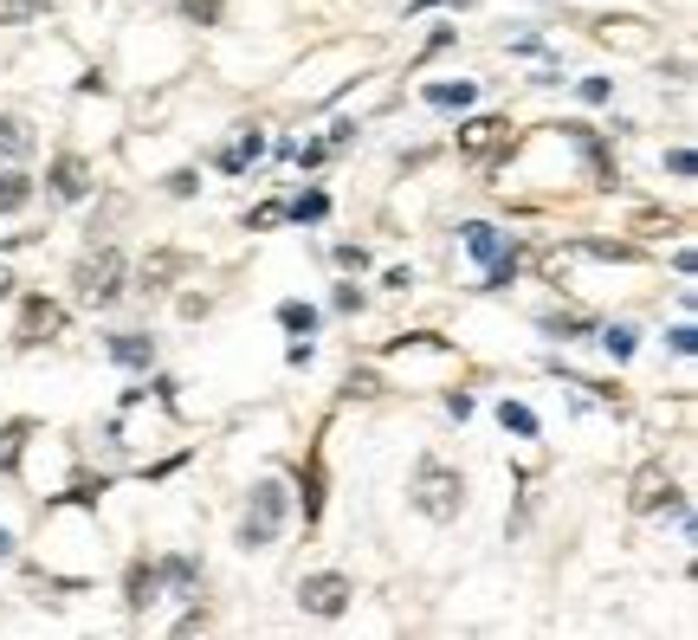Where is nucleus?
<instances>
[{
    "label": "nucleus",
    "instance_id": "1",
    "mask_svg": "<svg viewBox=\"0 0 698 640\" xmlns=\"http://www.w3.org/2000/svg\"><path fill=\"white\" fill-rule=\"evenodd\" d=\"M408 504H415L420 517H459V504H466V479L453 473V466H440V459H420L415 479H408Z\"/></svg>",
    "mask_w": 698,
    "mask_h": 640
},
{
    "label": "nucleus",
    "instance_id": "2",
    "mask_svg": "<svg viewBox=\"0 0 698 640\" xmlns=\"http://www.w3.org/2000/svg\"><path fill=\"white\" fill-rule=\"evenodd\" d=\"M284 486L279 479H259L253 486V498H246V517H240V550H266L272 537L284 531Z\"/></svg>",
    "mask_w": 698,
    "mask_h": 640
},
{
    "label": "nucleus",
    "instance_id": "3",
    "mask_svg": "<svg viewBox=\"0 0 698 640\" xmlns=\"http://www.w3.org/2000/svg\"><path fill=\"white\" fill-rule=\"evenodd\" d=\"M78 298H84V304H97V311L124 298V253H117V246H104V253L78 259Z\"/></svg>",
    "mask_w": 698,
    "mask_h": 640
},
{
    "label": "nucleus",
    "instance_id": "4",
    "mask_svg": "<svg viewBox=\"0 0 698 640\" xmlns=\"http://www.w3.org/2000/svg\"><path fill=\"white\" fill-rule=\"evenodd\" d=\"M349 595H356V582L337 575V569H324V575H304V582H298V608H304V615H317V621H337V615L349 608Z\"/></svg>",
    "mask_w": 698,
    "mask_h": 640
},
{
    "label": "nucleus",
    "instance_id": "5",
    "mask_svg": "<svg viewBox=\"0 0 698 640\" xmlns=\"http://www.w3.org/2000/svg\"><path fill=\"white\" fill-rule=\"evenodd\" d=\"M66 330V304H53V298H26L20 304V330H13V344L20 350H39V344H53Z\"/></svg>",
    "mask_w": 698,
    "mask_h": 640
},
{
    "label": "nucleus",
    "instance_id": "6",
    "mask_svg": "<svg viewBox=\"0 0 698 640\" xmlns=\"http://www.w3.org/2000/svg\"><path fill=\"white\" fill-rule=\"evenodd\" d=\"M660 504H679V486H673V473L666 466H640L633 473V486H628V511H660Z\"/></svg>",
    "mask_w": 698,
    "mask_h": 640
},
{
    "label": "nucleus",
    "instance_id": "7",
    "mask_svg": "<svg viewBox=\"0 0 698 640\" xmlns=\"http://www.w3.org/2000/svg\"><path fill=\"white\" fill-rule=\"evenodd\" d=\"M46 188H53L59 201H84V195H91V162L66 149V155H59V162L46 168Z\"/></svg>",
    "mask_w": 698,
    "mask_h": 640
},
{
    "label": "nucleus",
    "instance_id": "8",
    "mask_svg": "<svg viewBox=\"0 0 698 640\" xmlns=\"http://www.w3.org/2000/svg\"><path fill=\"white\" fill-rule=\"evenodd\" d=\"M498 142H511V124H504V117H473V124L459 130V149H466V155H486Z\"/></svg>",
    "mask_w": 698,
    "mask_h": 640
},
{
    "label": "nucleus",
    "instance_id": "9",
    "mask_svg": "<svg viewBox=\"0 0 698 640\" xmlns=\"http://www.w3.org/2000/svg\"><path fill=\"white\" fill-rule=\"evenodd\" d=\"M155 595H162V575H155V563H130V575H124V602L142 615Z\"/></svg>",
    "mask_w": 698,
    "mask_h": 640
},
{
    "label": "nucleus",
    "instance_id": "10",
    "mask_svg": "<svg viewBox=\"0 0 698 640\" xmlns=\"http://www.w3.org/2000/svg\"><path fill=\"white\" fill-rule=\"evenodd\" d=\"M110 356H117L124 369H149V362H155V337H142V330H117V337H110Z\"/></svg>",
    "mask_w": 698,
    "mask_h": 640
},
{
    "label": "nucleus",
    "instance_id": "11",
    "mask_svg": "<svg viewBox=\"0 0 698 640\" xmlns=\"http://www.w3.org/2000/svg\"><path fill=\"white\" fill-rule=\"evenodd\" d=\"M459 240H466V253H473V259H486V266L504 253V233H498L491 220H466V226H459Z\"/></svg>",
    "mask_w": 698,
    "mask_h": 640
},
{
    "label": "nucleus",
    "instance_id": "12",
    "mask_svg": "<svg viewBox=\"0 0 698 640\" xmlns=\"http://www.w3.org/2000/svg\"><path fill=\"white\" fill-rule=\"evenodd\" d=\"M33 433H39V421H7L0 427V473H20V453H26Z\"/></svg>",
    "mask_w": 698,
    "mask_h": 640
},
{
    "label": "nucleus",
    "instance_id": "13",
    "mask_svg": "<svg viewBox=\"0 0 698 640\" xmlns=\"http://www.w3.org/2000/svg\"><path fill=\"white\" fill-rule=\"evenodd\" d=\"M155 575H162L175 595H188V589L201 582V563H195V557H162V563H155Z\"/></svg>",
    "mask_w": 698,
    "mask_h": 640
},
{
    "label": "nucleus",
    "instance_id": "14",
    "mask_svg": "<svg viewBox=\"0 0 698 640\" xmlns=\"http://www.w3.org/2000/svg\"><path fill=\"white\" fill-rule=\"evenodd\" d=\"M259 155H266V137H259V130H246L233 149H220V168H226V175H240V168H246V162H259Z\"/></svg>",
    "mask_w": 698,
    "mask_h": 640
},
{
    "label": "nucleus",
    "instance_id": "15",
    "mask_svg": "<svg viewBox=\"0 0 698 640\" xmlns=\"http://www.w3.org/2000/svg\"><path fill=\"white\" fill-rule=\"evenodd\" d=\"M26 201H33V175L7 168V175H0V213H20Z\"/></svg>",
    "mask_w": 698,
    "mask_h": 640
},
{
    "label": "nucleus",
    "instance_id": "16",
    "mask_svg": "<svg viewBox=\"0 0 698 640\" xmlns=\"http://www.w3.org/2000/svg\"><path fill=\"white\" fill-rule=\"evenodd\" d=\"M420 97H427L433 110H466V104H473V84H466V78H459V84H427Z\"/></svg>",
    "mask_w": 698,
    "mask_h": 640
},
{
    "label": "nucleus",
    "instance_id": "17",
    "mask_svg": "<svg viewBox=\"0 0 698 640\" xmlns=\"http://www.w3.org/2000/svg\"><path fill=\"white\" fill-rule=\"evenodd\" d=\"M279 324H284V330H298V337H311V330H317V304L284 298V304H279Z\"/></svg>",
    "mask_w": 698,
    "mask_h": 640
},
{
    "label": "nucleus",
    "instance_id": "18",
    "mask_svg": "<svg viewBox=\"0 0 698 640\" xmlns=\"http://www.w3.org/2000/svg\"><path fill=\"white\" fill-rule=\"evenodd\" d=\"M324 511V453H311V466H304V517H317Z\"/></svg>",
    "mask_w": 698,
    "mask_h": 640
},
{
    "label": "nucleus",
    "instance_id": "19",
    "mask_svg": "<svg viewBox=\"0 0 698 640\" xmlns=\"http://www.w3.org/2000/svg\"><path fill=\"white\" fill-rule=\"evenodd\" d=\"M26 149H33L26 117H0V155H26Z\"/></svg>",
    "mask_w": 698,
    "mask_h": 640
},
{
    "label": "nucleus",
    "instance_id": "20",
    "mask_svg": "<svg viewBox=\"0 0 698 640\" xmlns=\"http://www.w3.org/2000/svg\"><path fill=\"white\" fill-rule=\"evenodd\" d=\"M324 213H330V195H324V188H304V195L284 208V220H324Z\"/></svg>",
    "mask_w": 698,
    "mask_h": 640
},
{
    "label": "nucleus",
    "instance_id": "21",
    "mask_svg": "<svg viewBox=\"0 0 698 640\" xmlns=\"http://www.w3.org/2000/svg\"><path fill=\"white\" fill-rule=\"evenodd\" d=\"M498 421H504V433H524V440L537 433V415H531L524 402H504V408H498Z\"/></svg>",
    "mask_w": 698,
    "mask_h": 640
},
{
    "label": "nucleus",
    "instance_id": "22",
    "mask_svg": "<svg viewBox=\"0 0 698 640\" xmlns=\"http://www.w3.org/2000/svg\"><path fill=\"white\" fill-rule=\"evenodd\" d=\"M53 0H0V26H20V20H33V13H46Z\"/></svg>",
    "mask_w": 698,
    "mask_h": 640
},
{
    "label": "nucleus",
    "instance_id": "23",
    "mask_svg": "<svg viewBox=\"0 0 698 640\" xmlns=\"http://www.w3.org/2000/svg\"><path fill=\"white\" fill-rule=\"evenodd\" d=\"M511 279H517V253L504 246V253L491 259V272H486V291H504V284H511Z\"/></svg>",
    "mask_w": 698,
    "mask_h": 640
},
{
    "label": "nucleus",
    "instance_id": "24",
    "mask_svg": "<svg viewBox=\"0 0 698 640\" xmlns=\"http://www.w3.org/2000/svg\"><path fill=\"white\" fill-rule=\"evenodd\" d=\"M602 344H608L615 362H628V356H633V324H608V330H602Z\"/></svg>",
    "mask_w": 698,
    "mask_h": 640
},
{
    "label": "nucleus",
    "instance_id": "25",
    "mask_svg": "<svg viewBox=\"0 0 698 640\" xmlns=\"http://www.w3.org/2000/svg\"><path fill=\"white\" fill-rule=\"evenodd\" d=\"M182 13H188L195 26H220V13H226V0H182Z\"/></svg>",
    "mask_w": 698,
    "mask_h": 640
},
{
    "label": "nucleus",
    "instance_id": "26",
    "mask_svg": "<svg viewBox=\"0 0 698 640\" xmlns=\"http://www.w3.org/2000/svg\"><path fill=\"white\" fill-rule=\"evenodd\" d=\"M279 220H284V208H279V201H266L259 213H246V226H253V233H266V226H279Z\"/></svg>",
    "mask_w": 698,
    "mask_h": 640
},
{
    "label": "nucleus",
    "instance_id": "27",
    "mask_svg": "<svg viewBox=\"0 0 698 640\" xmlns=\"http://www.w3.org/2000/svg\"><path fill=\"white\" fill-rule=\"evenodd\" d=\"M195 188H201V175H195V168H175V175H168V195H195Z\"/></svg>",
    "mask_w": 698,
    "mask_h": 640
},
{
    "label": "nucleus",
    "instance_id": "28",
    "mask_svg": "<svg viewBox=\"0 0 698 640\" xmlns=\"http://www.w3.org/2000/svg\"><path fill=\"white\" fill-rule=\"evenodd\" d=\"M337 266H349V272H362V266H369V253H362V246H337Z\"/></svg>",
    "mask_w": 698,
    "mask_h": 640
},
{
    "label": "nucleus",
    "instance_id": "29",
    "mask_svg": "<svg viewBox=\"0 0 698 640\" xmlns=\"http://www.w3.org/2000/svg\"><path fill=\"white\" fill-rule=\"evenodd\" d=\"M582 97L589 104H608V78H582Z\"/></svg>",
    "mask_w": 698,
    "mask_h": 640
},
{
    "label": "nucleus",
    "instance_id": "30",
    "mask_svg": "<svg viewBox=\"0 0 698 640\" xmlns=\"http://www.w3.org/2000/svg\"><path fill=\"white\" fill-rule=\"evenodd\" d=\"M666 168H673V175L686 182V175H693V149H673V155H666Z\"/></svg>",
    "mask_w": 698,
    "mask_h": 640
},
{
    "label": "nucleus",
    "instance_id": "31",
    "mask_svg": "<svg viewBox=\"0 0 698 640\" xmlns=\"http://www.w3.org/2000/svg\"><path fill=\"white\" fill-rule=\"evenodd\" d=\"M693 344H698V330H693V324H679V330H673V350L693 356Z\"/></svg>",
    "mask_w": 698,
    "mask_h": 640
},
{
    "label": "nucleus",
    "instance_id": "32",
    "mask_svg": "<svg viewBox=\"0 0 698 640\" xmlns=\"http://www.w3.org/2000/svg\"><path fill=\"white\" fill-rule=\"evenodd\" d=\"M0 557H13V531H0Z\"/></svg>",
    "mask_w": 698,
    "mask_h": 640
},
{
    "label": "nucleus",
    "instance_id": "33",
    "mask_svg": "<svg viewBox=\"0 0 698 640\" xmlns=\"http://www.w3.org/2000/svg\"><path fill=\"white\" fill-rule=\"evenodd\" d=\"M7 291H13V279H7V272H0V298H7Z\"/></svg>",
    "mask_w": 698,
    "mask_h": 640
},
{
    "label": "nucleus",
    "instance_id": "34",
    "mask_svg": "<svg viewBox=\"0 0 698 640\" xmlns=\"http://www.w3.org/2000/svg\"><path fill=\"white\" fill-rule=\"evenodd\" d=\"M420 7H453V0H420Z\"/></svg>",
    "mask_w": 698,
    "mask_h": 640
}]
</instances>
